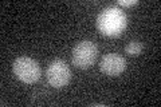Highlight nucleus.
I'll use <instances>...</instances> for the list:
<instances>
[{"label":"nucleus","mask_w":161,"mask_h":107,"mask_svg":"<svg viewBox=\"0 0 161 107\" xmlns=\"http://www.w3.org/2000/svg\"><path fill=\"white\" fill-rule=\"evenodd\" d=\"M97 27L106 36H117L126 27V15L117 7H109L99 13Z\"/></svg>","instance_id":"1"},{"label":"nucleus","mask_w":161,"mask_h":107,"mask_svg":"<svg viewBox=\"0 0 161 107\" xmlns=\"http://www.w3.org/2000/svg\"><path fill=\"white\" fill-rule=\"evenodd\" d=\"M12 71L19 80L27 84L38 82L40 79V75H42V70H40L38 62L28 56H20L15 59L12 64Z\"/></svg>","instance_id":"2"},{"label":"nucleus","mask_w":161,"mask_h":107,"mask_svg":"<svg viewBox=\"0 0 161 107\" xmlns=\"http://www.w3.org/2000/svg\"><path fill=\"white\" fill-rule=\"evenodd\" d=\"M98 55V48L95 43L90 40H82L73 50V64L78 68L86 70L95 63Z\"/></svg>","instance_id":"3"},{"label":"nucleus","mask_w":161,"mask_h":107,"mask_svg":"<svg viewBox=\"0 0 161 107\" xmlns=\"http://www.w3.org/2000/svg\"><path fill=\"white\" fill-rule=\"evenodd\" d=\"M46 76L50 86H53L54 88H62L69 84L70 79H71V71L66 62L57 59L48 64Z\"/></svg>","instance_id":"4"},{"label":"nucleus","mask_w":161,"mask_h":107,"mask_svg":"<svg viewBox=\"0 0 161 107\" xmlns=\"http://www.w3.org/2000/svg\"><path fill=\"white\" fill-rule=\"evenodd\" d=\"M99 70L105 75L118 76L126 70V60L118 54H106L101 59Z\"/></svg>","instance_id":"5"},{"label":"nucleus","mask_w":161,"mask_h":107,"mask_svg":"<svg viewBox=\"0 0 161 107\" xmlns=\"http://www.w3.org/2000/svg\"><path fill=\"white\" fill-rule=\"evenodd\" d=\"M142 51V44H141L138 40H132L129 42L128 45L125 47V52H126L129 56H138Z\"/></svg>","instance_id":"6"},{"label":"nucleus","mask_w":161,"mask_h":107,"mask_svg":"<svg viewBox=\"0 0 161 107\" xmlns=\"http://www.w3.org/2000/svg\"><path fill=\"white\" fill-rule=\"evenodd\" d=\"M138 2L137 0H130V2H128V0H118V4L122 7H132V6H136Z\"/></svg>","instance_id":"7"}]
</instances>
